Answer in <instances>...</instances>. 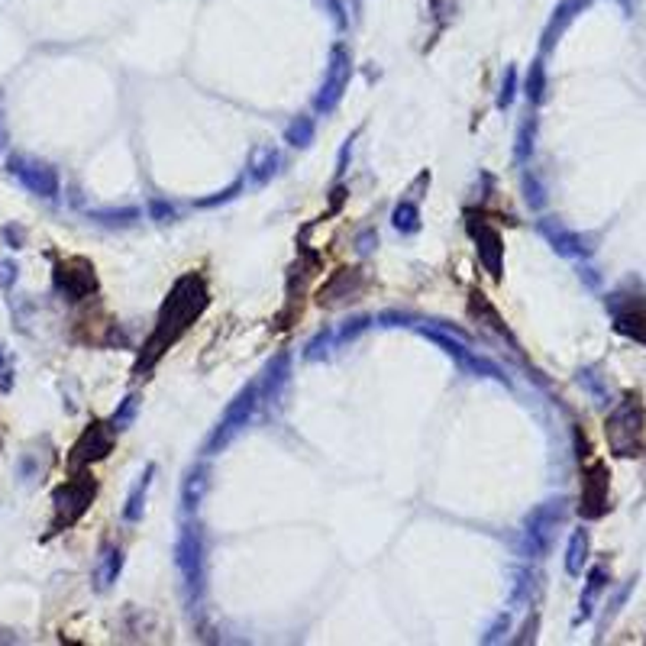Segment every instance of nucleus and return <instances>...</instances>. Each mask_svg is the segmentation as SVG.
<instances>
[{
    "mask_svg": "<svg viewBox=\"0 0 646 646\" xmlns=\"http://www.w3.org/2000/svg\"><path fill=\"white\" fill-rule=\"evenodd\" d=\"M204 307H207L204 278H201V275H185V278H178V285L171 288V294L165 298V304H162L155 330L153 336H149V346H145L137 369L155 366V359H159L165 349H171V343L178 340L181 333L195 323V317L204 314Z\"/></svg>",
    "mask_w": 646,
    "mask_h": 646,
    "instance_id": "obj_1",
    "label": "nucleus"
},
{
    "mask_svg": "<svg viewBox=\"0 0 646 646\" xmlns=\"http://www.w3.org/2000/svg\"><path fill=\"white\" fill-rule=\"evenodd\" d=\"M608 443L614 456H637L643 450V408L637 398H627L608 417Z\"/></svg>",
    "mask_w": 646,
    "mask_h": 646,
    "instance_id": "obj_2",
    "label": "nucleus"
},
{
    "mask_svg": "<svg viewBox=\"0 0 646 646\" xmlns=\"http://www.w3.org/2000/svg\"><path fill=\"white\" fill-rule=\"evenodd\" d=\"M255 408H259V385H249V388H243V392L230 401V408L223 410L220 424H217V430H213L211 440H207V452H217L220 446H227L243 427H249Z\"/></svg>",
    "mask_w": 646,
    "mask_h": 646,
    "instance_id": "obj_3",
    "label": "nucleus"
},
{
    "mask_svg": "<svg viewBox=\"0 0 646 646\" xmlns=\"http://www.w3.org/2000/svg\"><path fill=\"white\" fill-rule=\"evenodd\" d=\"M94 494H97V484H94L91 476H75L62 484L59 492L52 494V501H55V530L75 524L87 510V504L94 501Z\"/></svg>",
    "mask_w": 646,
    "mask_h": 646,
    "instance_id": "obj_4",
    "label": "nucleus"
},
{
    "mask_svg": "<svg viewBox=\"0 0 646 646\" xmlns=\"http://www.w3.org/2000/svg\"><path fill=\"white\" fill-rule=\"evenodd\" d=\"M349 78H352V59H349V52L343 46H333V55H330V65H327V78H323V87L317 94V111L320 113H330L340 97L346 94L349 87Z\"/></svg>",
    "mask_w": 646,
    "mask_h": 646,
    "instance_id": "obj_5",
    "label": "nucleus"
},
{
    "mask_svg": "<svg viewBox=\"0 0 646 646\" xmlns=\"http://www.w3.org/2000/svg\"><path fill=\"white\" fill-rule=\"evenodd\" d=\"M10 171H13V175L23 181V187H29L33 195H39V197H55V195H59V175H55V169L43 165V162L13 155V159H10Z\"/></svg>",
    "mask_w": 646,
    "mask_h": 646,
    "instance_id": "obj_6",
    "label": "nucleus"
},
{
    "mask_svg": "<svg viewBox=\"0 0 646 646\" xmlns=\"http://www.w3.org/2000/svg\"><path fill=\"white\" fill-rule=\"evenodd\" d=\"M55 285H59L71 301H81L87 294L97 291V278H94V269L81 259H71V262H62L55 269Z\"/></svg>",
    "mask_w": 646,
    "mask_h": 646,
    "instance_id": "obj_7",
    "label": "nucleus"
},
{
    "mask_svg": "<svg viewBox=\"0 0 646 646\" xmlns=\"http://www.w3.org/2000/svg\"><path fill=\"white\" fill-rule=\"evenodd\" d=\"M468 233L476 239L478 255H482L484 269L492 272V278H501V269H504V239L501 233L488 227V223H478V220H468Z\"/></svg>",
    "mask_w": 646,
    "mask_h": 646,
    "instance_id": "obj_8",
    "label": "nucleus"
},
{
    "mask_svg": "<svg viewBox=\"0 0 646 646\" xmlns=\"http://www.w3.org/2000/svg\"><path fill=\"white\" fill-rule=\"evenodd\" d=\"M111 446H113V436H111V430H107V424H91L85 434H81V440L75 443L69 462L75 468L87 466V462H94V460H104V456L111 452Z\"/></svg>",
    "mask_w": 646,
    "mask_h": 646,
    "instance_id": "obj_9",
    "label": "nucleus"
},
{
    "mask_svg": "<svg viewBox=\"0 0 646 646\" xmlns=\"http://www.w3.org/2000/svg\"><path fill=\"white\" fill-rule=\"evenodd\" d=\"M175 562H178L181 576L187 578V585H197L201 582V562H204V543H201V534L191 527L181 530L178 543H175Z\"/></svg>",
    "mask_w": 646,
    "mask_h": 646,
    "instance_id": "obj_10",
    "label": "nucleus"
},
{
    "mask_svg": "<svg viewBox=\"0 0 646 646\" xmlns=\"http://www.w3.org/2000/svg\"><path fill=\"white\" fill-rule=\"evenodd\" d=\"M562 504L566 501H550V504H543V508H536L534 514L527 518V530H524V536H527V543H530L534 553L546 550L550 536H553V527L562 520Z\"/></svg>",
    "mask_w": 646,
    "mask_h": 646,
    "instance_id": "obj_11",
    "label": "nucleus"
},
{
    "mask_svg": "<svg viewBox=\"0 0 646 646\" xmlns=\"http://www.w3.org/2000/svg\"><path fill=\"white\" fill-rule=\"evenodd\" d=\"M608 510V468L601 462L585 472V488H582V518H601Z\"/></svg>",
    "mask_w": 646,
    "mask_h": 646,
    "instance_id": "obj_12",
    "label": "nucleus"
},
{
    "mask_svg": "<svg viewBox=\"0 0 646 646\" xmlns=\"http://www.w3.org/2000/svg\"><path fill=\"white\" fill-rule=\"evenodd\" d=\"M617 330L634 336V340L646 343V304L624 307L621 314H617Z\"/></svg>",
    "mask_w": 646,
    "mask_h": 646,
    "instance_id": "obj_13",
    "label": "nucleus"
},
{
    "mask_svg": "<svg viewBox=\"0 0 646 646\" xmlns=\"http://www.w3.org/2000/svg\"><path fill=\"white\" fill-rule=\"evenodd\" d=\"M585 559H588V534L585 530H576L569 540V553H566V569H569V576H582Z\"/></svg>",
    "mask_w": 646,
    "mask_h": 646,
    "instance_id": "obj_14",
    "label": "nucleus"
},
{
    "mask_svg": "<svg viewBox=\"0 0 646 646\" xmlns=\"http://www.w3.org/2000/svg\"><path fill=\"white\" fill-rule=\"evenodd\" d=\"M543 233L550 236V243H553L556 249H559L562 255H578V253H588V246H582V236H576V233H566L559 227H550V223H543Z\"/></svg>",
    "mask_w": 646,
    "mask_h": 646,
    "instance_id": "obj_15",
    "label": "nucleus"
},
{
    "mask_svg": "<svg viewBox=\"0 0 646 646\" xmlns=\"http://www.w3.org/2000/svg\"><path fill=\"white\" fill-rule=\"evenodd\" d=\"M153 472H155L153 466L145 468L143 478L137 482V488L129 492L127 510H123V518H127V520H139V518H143V501H145V492H149V484H153Z\"/></svg>",
    "mask_w": 646,
    "mask_h": 646,
    "instance_id": "obj_16",
    "label": "nucleus"
},
{
    "mask_svg": "<svg viewBox=\"0 0 646 646\" xmlns=\"http://www.w3.org/2000/svg\"><path fill=\"white\" fill-rule=\"evenodd\" d=\"M204 488H207V468L204 466L191 468V476H187V482H185V508L187 510L197 508V501L204 498Z\"/></svg>",
    "mask_w": 646,
    "mask_h": 646,
    "instance_id": "obj_17",
    "label": "nucleus"
},
{
    "mask_svg": "<svg viewBox=\"0 0 646 646\" xmlns=\"http://www.w3.org/2000/svg\"><path fill=\"white\" fill-rule=\"evenodd\" d=\"M392 223H394V230H401V233H417L420 230V213H417V204H410V201L398 204L392 213Z\"/></svg>",
    "mask_w": 646,
    "mask_h": 646,
    "instance_id": "obj_18",
    "label": "nucleus"
},
{
    "mask_svg": "<svg viewBox=\"0 0 646 646\" xmlns=\"http://www.w3.org/2000/svg\"><path fill=\"white\" fill-rule=\"evenodd\" d=\"M285 139H288L291 145H298V149H301V145H311V139H314V120H311V117H298L288 127Z\"/></svg>",
    "mask_w": 646,
    "mask_h": 646,
    "instance_id": "obj_19",
    "label": "nucleus"
},
{
    "mask_svg": "<svg viewBox=\"0 0 646 646\" xmlns=\"http://www.w3.org/2000/svg\"><path fill=\"white\" fill-rule=\"evenodd\" d=\"M120 569H123V553L120 550H107L104 553V562H101V572H97V578H101V585H113L120 576Z\"/></svg>",
    "mask_w": 646,
    "mask_h": 646,
    "instance_id": "obj_20",
    "label": "nucleus"
},
{
    "mask_svg": "<svg viewBox=\"0 0 646 646\" xmlns=\"http://www.w3.org/2000/svg\"><path fill=\"white\" fill-rule=\"evenodd\" d=\"M543 87H546V71H543V62H534V69L527 75V97L534 104L543 101Z\"/></svg>",
    "mask_w": 646,
    "mask_h": 646,
    "instance_id": "obj_21",
    "label": "nucleus"
},
{
    "mask_svg": "<svg viewBox=\"0 0 646 646\" xmlns=\"http://www.w3.org/2000/svg\"><path fill=\"white\" fill-rule=\"evenodd\" d=\"M137 410H139V401L137 398L123 401V408H117V414H113V430H127V427L133 424Z\"/></svg>",
    "mask_w": 646,
    "mask_h": 646,
    "instance_id": "obj_22",
    "label": "nucleus"
},
{
    "mask_svg": "<svg viewBox=\"0 0 646 646\" xmlns=\"http://www.w3.org/2000/svg\"><path fill=\"white\" fill-rule=\"evenodd\" d=\"M514 94H518V71L508 65V71H504V81H501V94H498V107H501V111H504V107H510Z\"/></svg>",
    "mask_w": 646,
    "mask_h": 646,
    "instance_id": "obj_23",
    "label": "nucleus"
},
{
    "mask_svg": "<svg viewBox=\"0 0 646 646\" xmlns=\"http://www.w3.org/2000/svg\"><path fill=\"white\" fill-rule=\"evenodd\" d=\"M275 165H278V153L275 149H265V162H259V165H253V175H255V181H265L269 175L275 171Z\"/></svg>",
    "mask_w": 646,
    "mask_h": 646,
    "instance_id": "obj_24",
    "label": "nucleus"
},
{
    "mask_svg": "<svg viewBox=\"0 0 646 646\" xmlns=\"http://www.w3.org/2000/svg\"><path fill=\"white\" fill-rule=\"evenodd\" d=\"M534 120H527L524 127H520V137H518V155L520 159H527V153H530V137H534Z\"/></svg>",
    "mask_w": 646,
    "mask_h": 646,
    "instance_id": "obj_25",
    "label": "nucleus"
},
{
    "mask_svg": "<svg viewBox=\"0 0 646 646\" xmlns=\"http://www.w3.org/2000/svg\"><path fill=\"white\" fill-rule=\"evenodd\" d=\"M10 385H13V372H10V362L7 356L0 352V394L10 392Z\"/></svg>",
    "mask_w": 646,
    "mask_h": 646,
    "instance_id": "obj_26",
    "label": "nucleus"
},
{
    "mask_svg": "<svg viewBox=\"0 0 646 646\" xmlns=\"http://www.w3.org/2000/svg\"><path fill=\"white\" fill-rule=\"evenodd\" d=\"M153 213H155V220H159V223H169V220H175V207L162 204V201H153Z\"/></svg>",
    "mask_w": 646,
    "mask_h": 646,
    "instance_id": "obj_27",
    "label": "nucleus"
},
{
    "mask_svg": "<svg viewBox=\"0 0 646 646\" xmlns=\"http://www.w3.org/2000/svg\"><path fill=\"white\" fill-rule=\"evenodd\" d=\"M13 272H17V269H13V262H0V285H4V288H7V285H13Z\"/></svg>",
    "mask_w": 646,
    "mask_h": 646,
    "instance_id": "obj_28",
    "label": "nucleus"
},
{
    "mask_svg": "<svg viewBox=\"0 0 646 646\" xmlns=\"http://www.w3.org/2000/svg\"><path fill=\"white\" fill-rule=\"evenodd\" d=\"M4 139H7V129H4V120H0V149H4Z\"/></svg>",
    "mask_w": 646,
    "mask_h": 646,
    "instance_id": "obj_29",
    "label": "nucleus"
}]
</instances>
